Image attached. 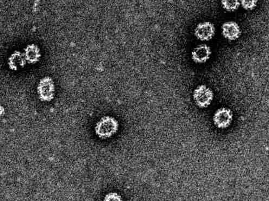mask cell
Returning a JSON list of instances; mask_svg holds the SVG:
<instances>
[{
  "mask_svg": "<svg viewBox=\"0 0 269 201\" xmlns=\"http://www.w3.org/2000/svg\"><path fill=\"white\" fill-rule=\"evenodd\" d=\"M222 5L224 9L228 11H234L239 8L240 1L238 0H224L222 1Z\"/></svg>",
  "mask_w": 269,
  "mask_h": 201,
  "instance_id": "10",
  "label": "cell"
},
{
  "mask_svg": "<svg viewBox=\"0 0 269 201\" xmlns=\"http://www.w3.org/2000/svg\"><path fill=\"white\" fill-rule=\"evenodd\" d=\"M233 119V114L229 109L222 108L217 110L215 113L213 120L215 126L220 129L228 127Z\"/></svg>",
  "mask_w": 269,
  "mask_h": 201,
  "instance_id": "5",
  "label": "cell"
},
{
  "mask_svg": "<svg viewBox=\"0 0 269 201\" xmlns=\"http://www.w3.org/2000/svg\"><path fill=\"white\" fill-rule=\"evenodd\" d=\"M258 2L256 0H252V1L242 0V1H240V5L244 9L250 10L256 8V6L258 5Z\"/></svg>",
  "mask_w": 269,
  "mask_h": 201,
  "instance_id": "11",
  "label": "cell"
},
{
  "mask_svg": "<svg viewBox=\"0 0 269 201\" xmlns=\"http://www.w3.org/2000/svg\"><path fill=\"white\" fill-rule=\"evenodd\" d=\"M104 201H123V199L118 193L112 192L106 194Z\"/></svg>",
  "mask_w": 269,
  "mask_h": 201,
  "instance_id": "12",
  "label": "cell"
},
{
  "mask_svg": "<svg viewBox=\"0 0 269 201\" xmlns=\"http://www.w3.org/2000/svg\"><path fill=\"white\" fill-rule=\"evenodd\" d=\"M222 29L223 36L230 41L238 40L241 35L242 31L240 25L234 21L224 23Z\"/></svg>",
  "mask_w": 269,
  "mask_h": 201,
  "instance_id": "6",
  "label": "cell"
},
{
  "mask_svg": "<svg viewBox=\"0 0 269 201\" xmlns=\"http://www.w3.org/2000/svg\"><path fill=\"white\" fill-rule=\"evenodd\" d=\"M214 97L212 90L203 84L198 86L194 91V99L198 107L204 108L208 107Z\"/></svg>",
  "mask_w": 269,
  "mask_h": 201,
  "instance_id": "3",
  "label": "cell"
},
{
  "mask_svg": "<svg viewBox=\"0 0 269 201\" xmlns=\"http://www.w3.org/2000/svg\"><path fill=\"white\" fill-rule=\"evenodd\" d=\"M210 48L204 44L198 45L192 52V60L197 63H206L210 59Z\"/></svg>",
  "mask_w": 269,
  "mask_h": 201,
  "instance_id": "7",
  "label": "cell"
},
{
  "mask_svg": "<svg viewBox=\"0 0 269 201\" xmlns=\"http://www.w3.org/2000/svg\"><path fill=\"white\" fill-rule=\"evenodd\" d=\"M26 63L24 54L21 52L16 51L9 57L8 65L12 70H16L20 67H23Z\"/></svg>",
  "mask_w": 269,
  "mask_h": 201,
  "instance_id": "9",
  "label": "cell"
},
{
  "mask_svg": "<svg viewBox=\"0 0 269 201\" xmlns=\"http://www.w3.org/2000/svg\"><path fill=\"white\" fill-rule=\"evenodd\" d=\"M118 121L113 117L106 116L96 124L95 133L101 139L110 138L118 131Z\"/></svg>",
  "mask_w": 269,
  "mask_h": 201,
  "instance_id": "1",
  "label": "cell"
},
{
  "mask_svg": "<svg viewBox=\"0 0 269 201\" xmlns=\"http://www.w3.org/2000/svg\"><path fill=\"white\" fill-rule=\"evenodd\" d=\"M215 33L214 25L212 23L210 22L198 23L194 30L195 36L202 41L210 40L214 37Z\"/></svg>",
  "mask_w": 269,
  "mask_h": 201,
  "instance_id": "4",
  "label": "cell"
},
{
  "mask_svg": "<svg viewBox=\"0 0 269 201\" xmlns=\"http://www.w3.org/2000/svg\"><path fill=\"white\" fill-rule=\"evenodd\" d=\"M37 92L40 99L44 102H50L54 96L55 86L52 78L46 76L38 83Z\"/></svg>",
  "mask_w": 269,
  "mask_h": 201,
  "instance_id": "2",
  "label": "cell"
},
{
  "mask_svg": "<svg viewBox=\"0 0 269 201\" xmlns=\"http://www.w3.org/2000/svg\"><path fill=\"white\" fill-rule=\"evenodd\" d=\"M24 56L28 63H36L40 60L41 57L40 50L36 45H28L24 49Z\"/></svg>",
  "mask_w": 269,
  "mask_h": 201,
  "instance_id": "8",
  "label": "cell"
}]
</instances>
